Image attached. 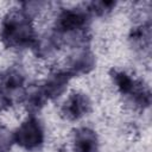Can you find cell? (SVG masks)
<instances>
[{"mask_svg": "<svg viewBox=\"0 0 152 152\" xmlns=\"http://www.w3.org/2000/svg\"><path fill=\"white\" fill-rule=\"evenodd\" d=\"M14 141V135L4 127H0V152H7Z\"/></svg>", "mask_w": 152, "mask_h": 152, "instance_id": "11", "label": "cell"}, {"mask_svg": "<svg viewBox=\"0 0 152 152\" xmlns=\"http://www.w3.org/2000/svg\"><path fill=\"white\" fill-rule=\"evenodd\" d=\"M75 152H97V137L89 128H81L75 133Z\"/></svg>", "mask_w": 152, "mask_h": 152, "instance_id": "7", "label": "cell"}, {"mask_svg": "<svg viewBox=\"0 0 152 152\" xmlns=\"http://www.w3.org/2000/svg\"><path fill=\"white\" fill-rule=\"evenodd\" d=\"M90 108L89 99L82 93L71 94L62 107V113L70 120H76L88 113Z\"/></svg>", "mask_w": 152, "mask_h": 152, "instance_id": "4", "label": "cell"}, {"mask_svg": "<svg viewBox=\"0 0 152 152\" xmlns=\"http://www.w3.org/2000/svg\"><path fill=\"white\" fill-rule=\"evenodd\" d=\"M88 21V15L80 8L64 10L57 18L56 30L59 33H72L82 31Z\"/></svg>", "mask_w": 152, "mask_h": 152, "instance_id": "3", "label": "cell"}, {"mask_svg": "<svg viewBox=\"0 0 152 152\" xmlns=\"http://www.w3.org/2000/svg\"><path fill=\"white\" fill-rule=\"evenodd\" d=\"M113 80H114L116 87L119 88V90L122 94L128 95V96H131L139 86V82L132 80L127 74H125L122 71H114Z\"/></svg>", "mask_w": 152, "mask_h": 152, "instance_id": "9", "label": "cell"}, {"mask_svg": "<svg viewBox=\"0 0 152 152\" xmlns=\"http://www.w3.org/2000/svg\"><path fill=\"white\" fill-rule=\"evenodd\" d=\"M94 63H95V61H94L93 55L88 51H84V52L80 53L78 56H76V58L72 61L71 69L69 70V72L71 75L88 72L89 70H91L94 68Z\"/></svg>", "mask_w": 152, "mask_h": 152, "instance_id": "8", "label": "cell"}, {"mask_svg": "<svg viewBox=\"0 0 152 152\" xmlns=\"http://www.w3.org/2000/svg\"><path fill=\"white\" fill-rule=\"evenodd\" d=\"M24 76L15 69L7 70L0 75V94L11 100L23 87Z\"/></svg>", "mask_w": 152, "mask_h": 152, "instance_id": "5", "label": "cell"}, {"mask_svg": "<svg viewBox=\"0 0 152 152\" xmlns=\"http://www.w3.org/2000/svg\"><path fill=\"white\" fill-rule=\"evenodd\" d=\"M115 6L114 1H93L89 4V11L94 14L102 15L107 12H109Z\"/></svg>", "mask_w": 152, "mask_h": 152, "instance_id": "10", "label": "cell"}, {"mask_svg": "<svg viewBox=\"0 0 152 152\" xmlns=\"http://www.w3.org/2000/svg\"><path fill=\"white\" fill-rule=\"evenodd\" d=\"M1 39L11 48H23L33 44L34 32L30 15L25 11L10 12L2 23Z\"/></svg>", "mask_w": 152, "mask_h": 152, "instance_id": "1", "label": "cell"}, {"mask_svg": "<svg viewBox=\"0 0 152 152\" xmlns=\"http://www.w3.org/2000/svg\"><path fill=\"white\" fill-rule=\"evenodd\" d=\"M43 129L38 120L30 118L14 133V141L26 150H33L43 142Z\"/></svg>", "mask_w": 152, "mask_h": 152, "instance_id": "2", "label": "cell"}, {"mask_svg": "<svg viewBox=\"0 0 152 152\" xmlns=\"http://www.w3.org/2000/svg\"><path fill=\"white\" fill-rule=\"evenodd\" d=\"M70 77H71V74L69 71H58L49 76L44 86L40 88L46 100L59 96L65 90Z\"/></svg>", "mask_w": 152, "mask_h": 152, "instance_id": "6", "label": "cell"}]
</instances>
